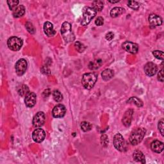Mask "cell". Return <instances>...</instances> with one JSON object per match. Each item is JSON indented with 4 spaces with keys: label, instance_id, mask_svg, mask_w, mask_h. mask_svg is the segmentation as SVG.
Here are the masks:
<instances>
[{
    "label": "cell",
    "instance_id": "2e32d148",
    "mask_svg": "<svg viewBox=\"0 0 164 164\" xmlns=\"http://www.w3.org/2000/svg\"><path fill=\"white\" fill-rule=\"evenodd\" d=\"M149 22L151 26H159L162 24V19L161 17L155 14H152L149 16Z\"/></svg>",
    "mask_w": 164,
    "mask_h": 164
},
{
    "label": "cell",
    "instance_id": "e575fe53",
    "mask_svg": "<svg viewBox=\"0 0 164 164\" xmlns=\"http://www.w3.org/2000/svg\"><path fill=\"white\" fill-rule=\"evenodd\" d=\"M158 80L160 81L161 82L163 81V69H162L161 71H159L158 74Z\"/></svg>",
    "mask_w": 164,
    "mask_h": 164
},
{
    "label": "cell",
    "instance_id": "83f0119b",
    "mask_svg": "<svg viewBox=\"0 0 164 164\" xmlns=\"http://www.w3.org/2000/svg\"><path fill=\"white\" fill-rule=\"evenodd\" d=\"M7 3L9 5V7L11 10H14L17 7V5L19 3V1L17 0H9V1H7Z\"/></svg>",
    "mask_w": 164,
    "mask_h": 164
},
{
    "label": "cell",
    "instance_id": "4316f807",
    "mask_svg": "<svg viewBox=\"0 0 164 164\" xmlns=\"http://www.w3.org/2000/svg\"><path fill=\"white\" fill-rule=\"evenodd\" d=\"M92 125L88 122H82L81 123V130L85 132L90 131L92 129Z\"/></svg>",
    "mask_w": 164,
    "mask_h": 164
},
{
    "label": "cell",
    "instance_id": "484cf974",
    "mask_svg": "<svg viewBox=\"0 0 164 164\" xmlns=\"http://www.w3.org/2000/svg\"><path fill=\"white\" fill-rule=\"evenodd\" d=\"M29 92H29L28 87V86H26L25 85H22L18 90L19 94L21 95V96H26Z\"/></svg>",
    "mask_w": 164,
    "mask_h": 164
},
{
    "label": "cell",
    "instance_id": "277c9868",
    "mask_svg": "<svg viewBox=\"0 0 164 164\" xmlns=\"http://www.w3.org/2000/svg\"><path fill=\"white\" fill-rule=\"evenodd\" d=\"M82 12H83L84 15V19L81 22V25L82 26H87L89 25L91 20L94 18L96 15V12L92 8L89 7H84L82 10Z\"/></svg>",
    "mask_w": 164,
    "mask_h": 164
},
{
    "label": "cell",
    "instance_id": "3957f363",
    "mask_svg": "<svg viewBox=\"0 0 164 164\" xmlns=\"http://www.w3.org/2000/svg\"><path fill=\"white\" fill-rule=\"evenodd\" d=\"M97 79V76L93 73H85L81 79V83L86 89L90 90L94 86Z\"/></svg>",
    "mask_w": 164,
    "mask_h": 164
},
{
    "label": "cell",
    "instance_id": "836d02e7",
    "mask_svg": "<svg viewBox=\"0 0 164 164\" xmlns=\"http://www.w3.org/2000/svg\"><path fill=\"white\" fill-rule=\"evenodd\" d=\"M158 128H159V130L160 132V133L162 134V135L163 136V119H162L159 122V125H158Z\"/></svg>",
    "mask_w": 164,
    "mask_h": 164
},
{
    "label": "cell",
    "instance_id": "7402d4cb",
    "mask_svg": "<svg viewBox=\"0 0 164 164\" xmlns=\"http://www.w3.org/2000/svg\"><path fill=\"white\" fill-rule=\"evenodd\" d=\"M92 9L96 12V11L100 12L103 9L104 3L102 1H94L92 2Z\"/></svg>",
    "mask_w": 164,
    "mask_h": 164
},
{
    "label": "cell",
    "instance_id": "5bb4252c",
    "mask_svg": "<svg viewBox=\"0 0 164 164\" xmlns=\"http://www.w3.org/2000/svg\"><path fill=\"white\" fill-rule=\"evenodd\" d=\"M133 114V110L132 109L127 110L125 112L122 120L123 125H124L125 126L128 127L131 125Z\"/></svg>",
    "mask_w": 164,
    "mask_h": 164
},
{
    "label": "cell",
    "instance_id": "f1b7e54d",
    "mask_svg": "<svg viewBox=\"0 0 164 164\" xmlns=\"http://www.w3.org/2000/svg\"><path fill=\"white\" fill-rule=\"evenodd\" d=\"M128 6L135 10H137L139 9V3L135 1H129L128 2Z\"/></svg>",
    "mask_w": 164,
    "mask_h": 164
},
{
    "label": "cell",
    "instance_id": "6da1fadb",
    "mask_svg": "<svg viewBox=\"0 0 164 164\" xmlns=\"http://www.w3.org/2000/svg\"><path fill=\"white\" fill-rule=\"evenodd\" d=\"M61 34L66 43H71L74 40L75 37L72 32L71 25L68 22H64L61 28Z\"/></svg>",
    "mask_w": 164,
    "mask_h": 164
},
{
    "label": "cell",
    "instance_id": "1f68e13d",
    "mask_svg": "<svg viewBox=\"0 0 164 164\" xmlns=\"http://www.w3.org/2000/svg\"><path fill=\"white\" fill-rule=\"evenodd\" d=\"M26 28L28 32L31 34H33L35 32H36V29H35L34 26L33 25L32 23L30 22H28L26 24Z\"/></svg>",
    "mask_w": 164,
    "mask_h": 164
},
{
    "label": "cell",
    "instance_id": "f546056e",
    "mask_svg": "<svg viewBox=\"0 0 164 164\" xmlns=\"http://www.w3.org/2000/svg\"><path fill=\"white\" fill-rule=\"evenodd\" d=\"M74 46H75L76 50H77L80 53L84 52L85 51V46L83 44H81V43L78 42V41H77V42L75 43Z\"/></svg>",
    "mask_w": 164,
    "mask_h": 164
},
{
    "label": "cell",
    "instance_id": "e0dca14e",
    "mask_svg": "<svg viewBox=\"0 0 164 164\" xmlns=\"http://www.w3.org/2000/svg\"><path fill=\"white\" fill-rule=\"evenodd\" d=\"M151 148L152 151L156 153H160L163 150V144L159 140H155L151 144Z\"/></svg>",
    "mask_w": 164,
    "mask_h": 164
},
{
    "label": "cell",
    "instance_id": "74e56055",
    "mask_svg": "<svg viewBox=\"0 0 164 164\" xmlns=\"http://www.w3.org/2000/svg\"><path fill=\"white\" fill-rule=\"evenodd\" d=\"M110 3H118L119 2V0H117V1H109Z\"/></svg>",
    "mask_w": 164,
    "mask_h": 164
},
{
    "label": "cell",
    "instance_id": "d4e9b609",
    "mask_svg": "<svg viewBox=\"0 0 164 164\" xmlns=\"http://www.w3.org/2000/svg\"><path fill=\"white\" fill-rule=\"evenodd\" d=\"M53 97L54 100L56 102H61L63 99L62 94L61 92L58 90H55L53 92Z\"/></svg>",
    "mask_w": 164,
    "mask_h": 164
},
{
    "label": "cell",
    "instance_id": "ffe728a7",
    "mask_svg": "<svg viewBox=\"0 0 164 164\" xmlns=\"http://www.w3.org/2000/svg\"><path fill=\"white\" fill-rule=\"evenodd\" d=\"M125 10L124 9H122L121 7H115L112 9L110 11V16L113 17V18H115V17H117L119 16L120 15L122 14L123 13H125Z\"/></svg>",
    "mask_w": 164,
    "mask_h": 164
},
{
    "label": "cell",
    "instance_id": "8992f818",
    "mask_svg": "<svg viewBox=\"0 0 164 164\" xmlns=\"http://www.w3.org/2000/svg\"><path fill=\"white\" fill-rule=\"evenodd\" d=\"M113 143L115 149L119 151H124L126 149L125 139L120 133H117L114 136Z\"/></svg>",
    "mask_w": 164,
    "mask_h": 164
},
{
    "label": "cell",
    "instance_id": "8d00e7d4",
    "mask_svg": "<svg viewBox=\"0 0 164 164\" xmlns=\"http://www.w3.org/2000/svg\"><path fill=\"white\" fill-rule=\"evenodd\" d=\"M41 71H42V73L45 74H48L50 73V69L47 67H46V66L43 67V68L41 69Z\"/></svg>",
    "mask_w": 164,
    "mask_h": 164
},
{
    "label": "cell",
    "instance_id": "603a6c76",
    "mask_svg": "<svg viewBox=\"0 0 164 164\" xmlns=\"http://www.w3.org/2000/svg\"><path fill=\"white\" fill-rule=\"evenodd\" d=\"M128 103H133L136 105L138 107H142L143 106V103L142 101L139 99L138 98L136 97H132L128 99Z\"/></svg>",
    "mask_w": 164,
    "mask_h": 164
},
{
    "label": "cell",
    "instance_id": "d6a6232c",
    "mask_svg": "<svg viewBox=\"0 0 164 164\" xmlns=\"http://www.w3.org/2000/svg\"><path fill=\"white\" fill-rule=\"evenodd\" d=\"M95 24L98 26H102L104 24V19L102 17H98L95 21Z\"/></svg>",
    "mask_w": 164,
    "mask_h": 164
},
{
    "label": "cell",
    "instance_id": "ac0fdd59",
    "mask_svg": "<svg viewBox=\"0 0 164 164\" xmlns=\"http://www.w3.org/2000/svg\"><path fill=\"white\" fill-rule=\"evenodd\" d=\"M133 159L135 160L136 162H140L142 163H145V156L143 154L142 152L140 151V150L135 151L133 154Z\"/></svg>",
    "mask_w": 164,
    "mask_h": 164
},
{
    "label": "cell",
    "instance_id": "cb8c5ba5",
    "mask_svg": "<svg viewBox=\"0 0 164 164\" xmlns=\"http://www.w3.org/2000/svg\"><path fill=\"white\" fill-rule=\"evenodd\" d=\"M102 65V61L100 59L96 60L93 62H91L89 67L90 69H96Z\"/></svg>",
    "mask_w": 164,
    "mask_h": 164
},
{
    "label": "cell",
    "instance_id": "7a4b0ae2",
    "mask_svg": "<svg viewBox=\"0 0 164 164\" xmlns=\"http://www.w3.org/2000/svg\"><path fill=\"white\" fill-rule=\"evenodd\" d=\"M146 130L142 128H137L131 133L130 138V142L132 145H137L143 140Z\"/></svg>",
    "mask_w": 164,
    "mask_h": 164
},
{
    "label": "cell",
    "instance_id": "4fadbf2b",
    "mask_svg": "<svg viewBox=\"0 0 164 164\" xmlns=\"http://www.w3.org/2000/svg\"><path fill=\"white\" fill-rule=\"evenodd\" d=\"M37 96L34 92H29L26 96L25 102L26 106L29 108H32L36 104Z\"/></svg>",
    "mask_w": 164,
    "mask_h": 164
},
{
    "label": "cell",
    "instance_id": "ba28073f",
    "mask_svg": "<svg viewBox=\"0 0 164 164\" xmlns=\"http://www.w3.org/2000/svg\"><path fill=\"white\" fill-rule=\"evenodd\" d=\"M46 121V115L43 112H39L33 119V125L35 128H40L44 124Z\"/></svg>",
    "mask_w": 164,
    "mask_h": 164
},
{
    "label": "cell",
    "instance_id": "30bf717a",
    "mask_svg": "<svg viewBox=\"0 0 164 164\" xmlns=\"http://www.w3.org/2000/svg\"><path fill=\"white\" fill-rule=\"evenodd\" d=\"M122 47L123 50H125L128 53H130L132 54H135L138 51V44L132 42H129V41H126V42L123 43Z\"/></svg>",
    "mask_w": 164,
    "mask_h": 164
},
{
    "label": "cell",
    "instance_id": "8fae6325",
    "mask_svg": "<svg viewBox=\"0 0 164 164\" xmlns=\"http://www.w3.org/2000/svg\"><path fill=\"white\" fill-rule=\"evenodd\" d=\"M46 137V133L44 130L41 128H37L32 133L33 140L36 142L40 143L43 142Z\"/></svg>",
    "mask_w": 164,
    "mask_h": 164
},
{
    "label": "cell",
    "instance_id": "d590c367",
    "mask_svg": "<svg viewBox=\"0 0 164 164\" xmlns=\"http://www.w3.org/2000/svg\"><path fill=\"white\" fill-rule=\"evenodd\" d=\"M114 37V34L112 32H108L106 35V39L108 41L112 40Z\"/></svg>",
    "mask_w": 164,
    "mask_h": 164
},
{
    "label": "cell",
    "instance_id": "5b68a950",
    "mask_svg": "<svg viewBox=\"0 0 164 164\" xmlns=\"http://www.w3.org/2000/svg\"><path fill=\"white\" fill-rule=\"evenodd\" d=\"M23 44L22 39L17 37H12L9 39L7 41V45L10 50L14 51H17L21 50Z\"/></svg>",
    "mask_w": 164,
    "mask_h": 164
},
{
    "label": "cell",
    "instance_id": "52a82bcc",
    "mask_svg": "<svg viewBox=\"0 0 164 164\" xmlns=\"http://www.w3.org/2000/svg\"><path fill=\"white\" fill-rule=\"evenodd\" d=\"M28 67L27 62L24 58H21L17 61L15 63V71L19 76H22L26 71Z\"/></svg>",
    "mask_w": 164,
    "mask_h": 164
},
{
    "label": "cell",
    "instance_id": "9a60e30c",
    "mask_svg": "<svg viewBox=\"0 0 164 164\" xmlns=\"http://www.w3.org/2000/svg\"><path fill=\"white\" fill-rule=\"evenodd\" d=\"M44 31L48 37H53L56 34V31L54 30L53 25L50 22L47 21L44 24Z\"/></svg>",
    "mask_w": 164,
    "mask_h": 164
},
{
    "label": "cell",
    "instance_id": "44dd1931",
    "mask_svg": "<svg viewBox=\"0 0 164 164\" xmlns=\"http://www.w3.org/2000/svg\"><path fill=\"white\" fill-rule=\"evenodd\" d=\"M114 73L112 70H111L110 69H107L103 71L101 74V77L104 81H108L112 78L114 77Z\"/></svg>",
    "mask_w": 164,
    "mask_h": 164
},
{
    "label": "cell",
    "instance_id": "4dcf8cb0",
    "mask_svg": "<svg viewBox=\"0 0 164 164\" xmlns=\"http://www.w3.org/2000/svg\"><path fill=\"white\" fill-rule=\"evenodd\" d=\"M153 55H154L155 58H157V59H159L161 60H163L164 54H163V52L162 51H158V50L154 51H153Z\"/></svg>",
    "mask_w": 164,
    "mask_h": 164
},
{
    "label": "cell",
    "instance_id": "d6986e66",
    "mask_svg": "<svg viewBox=\"0 0 164 164\" xmlns=\"http://www.w3.org/2000/svg\"><path fill=\"white\" fill-rule=\"evenodd\" d=\"M25 13V7L23 5H18L17 7L13 10V15L14 17H22Z\"/></svg>",
    "mask_w": 164,
    "mask_h": 164
},
{
    "label": "cell",
    "instance_id": "9c48e42d",
    "mask_svg": "<svg viewBox=\"0 0 164 164\" xmlns=\"http://www.w3.org/2000/svg\"><path fill=\"white\" fill-rule=\"evenodd\" d=\"M66 108L63 104H59L55 106L53 110V116L55 118H62L66 115Z\"/></svg>",
    "mask_w": 164,
    "mask_h": 164
},
{
    "label": "cell",
    "instance_id": "7c38bea8",
    "mask_svg": "<svg viewBox=\"0 0 164 164\" xmlns=\"http://www.w3.org/2000/svg\"><path fill=\"white\" fill-rule=\"evenodd\" d=\"M158 71L157 66L153 62H148L144 66V72L149 77H153Z\"/></svg>",
    "mask_w": 164,
    "mask_h": 164
}]
</instances>
